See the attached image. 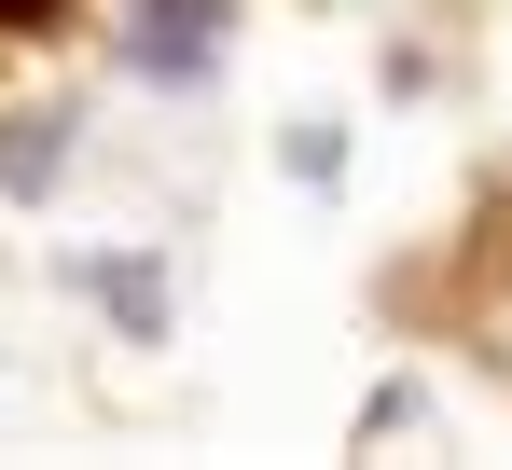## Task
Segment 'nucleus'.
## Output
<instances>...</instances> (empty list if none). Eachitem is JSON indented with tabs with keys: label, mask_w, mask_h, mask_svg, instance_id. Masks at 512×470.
Segmentation results:
<instances>
[{
	"label": "nucleus",
	"mask_w": 512,
	"mask_h": 470,
	"mask_svg": "<svg viewBox=\"0 0 512 470\" xmlns=\"http://www.w3.org/2000/svg\"><path fill=\"white\" fill-rule=\"evenodd\" d=\"M111 56L153 83V97H208V83H222V56H236V0H125Z\"/></svg>",
	"instance_id": "1"
},
{
	"label": "nucleus",
	"mask_w": 512,
	"mask_h": 470,
	"mask_svg": "<svg viewBox=\"0 0 512 470\" xmlns=\"http://www.w3.org/2000/svg\"><path fill=\"white\" fill-rule=\"evenodd\" d=\"M56 277H70V291H84V305L111 318L125 346H167V332H180V305H167V263H153V235H125V249H70Z\"/></svg>",
	"instance_id": "2"
},
{
	"label": "nucleus",
	"mask_w": 512,
	"mask_h": 470,
	"mask_svg": "<svg viewBox=\"0 0 512 470\" xmlns=\"http://www.w3.org/2000/svg\"><path fill=\"white\" fill-rule=\"evenodd\" d=\"M70 166H84V97H28V111H0V194H14V208H56Z\"/></svg>",
	"instance_id": "3"
},
{
	"label": "nucleus",
	"mask_w": 512,
	"mask_h": 470,
	"mask_svg": "<svg viewBox=\"0 0 512 470\" xmlns=\"http://www.w3.org/2000/svg\"><path fill=\"white\" fill-rule=\"evenodd\" d=\"M277 166H291L305 194H333L346 180V111H291V125H277Z\"/></svg>",
	"instance_id": "4"
},
{
	"label": "nucleus",
	"mask_w": 512,
	"mask_h": 470,
	"mask_svg": "<svg viewBox=\"0 0 512 470\" xmlns=\"http://www.w3.org/2000/svg\"><path fill=\"white\" fill-rule=\"evenodd\" d=\"M402 429H429V388H416V374H402V388H374V401H360V443H402Z\"/></svg>",
	"instance_id": "5"
}]
</instances>
